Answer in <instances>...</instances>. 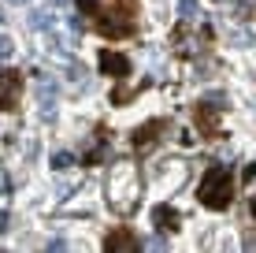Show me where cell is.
Returning a JSON list of instances; mask_svg holds the SVG:
<instances>
[{
    "label": "cell",
    "mask_w": 256,
    "mask_h": 253,
    "mask_svg": "<svg viewBox=\"0 0 256 253\" xmlns=\"http://www.w3.org/2000/svg\"><path fill=\"white\" fill-rule=\"evenodd\" d=\"M230 201H234V175L216 164V168H208L204 179H200V205L219 212V208H226Z\"/></svg>",
    "instance_id": "1"
},
{
    "label": "cell",
    "mask_w": 256,
    "mask_h": 253,
    "mask_svg": "<svg viewBox=\"0 0 256 253\" xmlns=\"http://www.w3.org/2000/svg\"><path fill=\"white\" fill-rule=\"evenodd\" d=\"M108 201H112V208H116V212H130V208L138 205V175H134V168H126V164L112 168Z\"/></svg>",
    "instance_id": "2"
},
{
    "label": "cell",
    "mask_w": 256,
    "mask_h": 253,
    "mask_svg": "<svg viewBox=\"0 0 256 253\" xmlns=\"http://www.w3.org/2000/svg\"><path fill=\"white\" fill-rule=\"evenodd\" d=\"M82 12H90V15H96V30L104 34V38H130L134 34V23H130V15L126 12H112V8H96L93 0H82Z\"/></svg>",
    "instance_id": "3"
},
{
    "label": "cell",
    "mask_w": 256,
    "mask_h": 253,
    "mask_svg": "<svg viewBox=\"0 0 256 253\" xmlns=\"http://www.w3.org/2000/svg\"><path fill=\"white\" fill-rule=\"evenodd\" d=\"M22 93V75L19 71H0V112H12Z\"/></svg>",
    "instance_id": "4"
},
{
    "label": "cell",
    "mask_w": 256,
    "mask_h": 253,
    "mask_svg": "<svg viewBox=\"0 0 256 253\" xmlns=\"http://www.w3.org/2000/svg\"><path fill=\"white\" fill-rule=\"evenodd\" d=\"M219 104H223V93H212L208 101L197 104V123H200L204 134H216V119H219V112H223Z\"/></svg>",
    "instance_id": "5"
},
{
    "label": "cell",
    "mask_w": 256,
    "mask_h": 253,
    "mask_svg": "<svg viewBox=\"0 0 256 253\" xmlns=\"http://www.w3.org/2000/svg\"><path fill=\"white\" fill-rule=\"evenodd\" d=\"M104 249H108V253H138L141 249V238H134L126 227H116L108 238H104Z\"/></svg>",
    "instance_id": "6"
},
{
    "label": "cell",
    "mask_w": 256,
    "mask_h": 253,
    "mask_svg": "<svg viewBox=\"0 0 256 253\" xmlns=\"http://www.w3.org/2000/svg\"><path fill=\"white\" fill-rule=\"evenodd\" d=\"M100 71H104V75H116V78H126V75H130V60L122 56V52L100 49Z\"/></svg>",
    "instance_id": "7"
},
{
    "label": "cell",
    "mask_w": 256,
    "mask_h": 253,
    "mask_svg": "<svg viewBox=\"0 0 256 253\" xmlns=\"http://www.w3.org/2000/svg\"><path fill=\"white\" fill-rule=\"evenodd\" d=\"M152 223H156V231H160V234H171V231H178L182 216L174 212L171 205H156V208H152Z\"/></svg>",
    "instance_id": "8"
},
{
    "label": "cell",
    "mask_w": 256,
    "mask_h": 253,
    "mask_svg": "<svg viewBox=\"0 0 256 253\" xmlns=\"http://www.w3.org/2000/svg\"><path fill=\"white\" fill-rule=\"evenodd\" d=\"M160 127H164V123H148V127H138V130H134V145H138V149H148V145L156 142L152 134H156Z\"/></svg>",
    "instance_id": "9"
},
{
    "label": "cell",
    "mask_w": 256,
    "mask_h": 253,
    "mask_svg": "<svg viewBox=\"0 0 256 253\" xmlns=\"http://www.w3.org/2000/svg\"><path fill=\"white\" fill-rule=\"evenodd\" d=\"M178 15H182V19H200L197 0H178Z\"/></svg>",
    "instance_id": "10"
},
{
    "label": "cell",
    "mask_w": 256,
    "mask_h": 253,
    "mask_svg": "<svg viewBox=\"0 0 256 253\" xmlns=\"http://www.w3.org/2000/svg\"><path fill=\"white\" fill-rule=\"evenodd\" d=\"M30 26H34V30H48V26H52V15L34 12V15H30Z\"/></svg>",
    "instance_id": "11"
},
{
    "label": "cell",
    "mask_w": 256,
    "mask_h": 253,
    "mask_svg": "<svg viewBox=\"0 0 256 253\" xmlns=\"http://www.w3.org/2000/svg\"><path fill=\"white\" fill-rule=\"evenodd\" d=\"M70 164H74V156H70V153H56V156H52V168H56V171H67Z\"/></svg>",
    "instance_id": "12"
},
{
    "label": "cell",
    "mask_w": 256,
    "mask_h": 253,
    "mask_svg": "<svg viewBox=\"0 0 256 253\" xmlns=\"http://www.w3.org/2000/svg\"><path fill=\"white\" fill-rule=\"evenodd\" d=\"M256 8V0H234V12H238V19H249V12Z\"/></svg>",
    "instance_id": "13"
},
{
    "label": "cell",
    "mask_w": 256,
    "mask_h": 253,
    "mask_svg": "<svg viewBox=\"0 0 256 253\" xmlns=\"http://www.w3.org/2000/svg\"><path fill=\"white\" fill-rule=\"evenodd\" d=\"M15 52V45H12V38H0V60H8Z\"/></svg>",
    "instance_id": "14"
},
{
    "label": "cell",
    "mask_w": 256,
    "mask_h": 253,
    "mask_svg": "<svg viewBox=\"0 0 256 253\" xmlns=\"http://www.w3.org/2000/svg\"><path fill=\"white\" fill-rule=\"evenodd\" d=\"M141 246L145 249H167V242L164 238H148V242H141Z\"/></svg>",
    "instance_id": "15"
},
{
    "label": "cell",
    "mask_w": 256,
    "mask_h": 253,
    "mask_svg": "<svg viewBox=\"0 0 256 253\" xmlns=\"http://www.w3.org/2000/svg\"><path fill=\"white\" fill-rule=\"evenodd\" d=\"M249 179H256V160H252V164H245V182H249Z\"/></svg>",
    "instance_id": "16"
},
{
    "label": "cell",
    "mask_w": 256,
    "mask_h": 253,
    "mask_svg": "<svg viewBox=\"0 0 256 253\" xmlns=\"http://www.w3.org/2000/svg\"><path fill=\"white\" fill-rule=\"evenodd\" d=\"M4 231H8V212L0 208V234H4Z\"/></svg>",
    "instance_id": "17"
},
{
    "label": "cell",
    "mask_w": 256,
    "mask_h": 253,
    "mask_svg": "<svg viewBox=\"0 0 256 253\" xmlns=\"http://www.w3.org/2000/svg\"><path fill=\"white\" fill-rule=\"evenodd\" d=\"M4 190H8V175L0 171V194H4Z\"/></svg>",
    "instance_id": "18"
},
{
    "label": "cell",
    "mask_w": 256,
    "mask_h": 253,
    "mask_svg": "<svg viewBox=\"0 0 256 253\" xmlns=\"http://www.w3.org/2000/svg\"><path fill=\"white\" fill-rule=\"evenodd\" d=\"M245 246H249V249H256V234H249V238H245Z\"/></svg>",
    "instance_id": "19"
},
{
    "label": "cell",
    "mask_w": 256,
    "mask_h": 253,
    "mask_svg": "<svg viewBox=\"0 0 256 253\" xmlns=\"http://www.w3.org/2000/svg\"><path fill=\"white\" fill-rule=\"evenodd\" d=\"M249 212H252V216H256V194H252V201H249Z\"/></svg>",
    "instance_id": "20"
},
{
    "label": "cell",
    "mask_w": 256,
    "mask_h": 253,
    "mask_svg": "<svg viewBox=\"0 0 256 253\" xmlns=\"http://www.w3.org/2000/svg\"><path fill=\"white\" fill-rule=\"evenodd\" d=\"M52 4H56V8H67V4H70V0H52Z\"/></svg>",
    "instance_id": "21"
},
{
    "label": "cell",
    "mask_w": 256,
    "mask_h": 253,
    "mask_svg": "<svg viewBox=\"0 0 256 253\" xmlns=\"http://www.w3.org/2000/svg\"><path fill=\"white\" fill-rule=\"evenodd\" d=\"M8 4H30V0H8Z\"/></svg>",
    "instance_id": "22"
},
{
    "label": "cell",
    "mask_w": 256,
    "mask_h": 253,
    "mask_svg": "<svg viewBox=\"0 0 256 253\" xmlns=\"http://www.w3.org/2000/svg\"><path fill=\"white\" fill-rule=\"evenodd\" d=\"M0 23H4V8H0Z\"/></svg>",
    "instance_id": "23"
},
{
    "label": "cell",
    "mask_w": 256,
    "mask_h": 253,
    "mask_svg": "<svg viewBox=\"0 0 256 253\" xmlns=\"http://www.w3.org/2000/svg\"><path fill=\"white\" fill-rule=\"evenodd\" d=\"M216 4H223V0H216Z\"/></svg>",
    "instance_id": "24"
}]
</instances>
